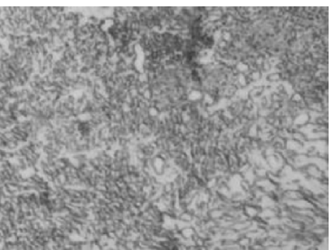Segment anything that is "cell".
I'll use <instances>...</instances> for the list:
<instances>
[{
    "instance_id": "cell-1",
    "label": "cell",
    "mask_w": 331,
    "mask_h": 250,
    "mask_svg": "<svg viewBox=\"0 0 331 250\" xmlns=\"http://www.w3.org/2000/svg\"><path fill=\"white\" fill-rule=\"evenodd\" d=\"M7 49L10 54H15L17 50V46L14 43H9L7 45Z\"/></svg>"
},
{
    "instance_id": "cell-2",
    "label": "cell",
    "mask_w": 331,
    "mask_h": 250,
    "mask_svg": "<svg viewBox=\"0 0 331 250\" xmlns=\"http://www.w3.org/2000/svg\"><path fill=\"white\" fill-rule=\"evenodd\" d=\"M89 72H90V70H89V67L85 66V65L82 67H80V68H79V73H81L82 74H87Z\"/></svg>"
},
{
    "instance_id": "cell-3",
    "label": "cell",
    "mask_w": 331,
    "mask_h": 250,
    "mask_svg": "<svg viewBox=\"0 0 331 250\" xmlns=\"http://www.w3.org/2000/svg\"><path fill=\"white\" fill-rule=\"evenodd\" d=\"M41 78V75L40 74H38V73H35V74H33V75L31 76V79L33 80V81H35V82H37Z\"/></svg>"
},
{
    "instance_id": "cell-4",
    "label": "cell",
    "mask_w": 331,
    "mask_h": 250,
    "mask_svg": "<svg viewBox=\"0 0 331 250\" xmlns=\"http://www.w3.org/2000/svg\"><path fill=\"white\" fill-rule=\"evenodd\" d=\"M67 99H68V103L69 104H75V101H76V99H75L74 96L73 95H68L67 96Z\"/></svg>"
},
{
    "instance_id": "cell-5",
    "label": "cell",
    "mask_w": 331,
    "mask_h": 250,
    "mask_svg": "<svg viewBox=\"0 0 331 250\" xmlns=\"http://www.w3.org/2000/svg\"><path fill=\"white\" fill-rule=\"evenodd\" d=\"M7 35H8V33H7V32H4L3 34L0 35V39H1V40H5V39H7Z\"/></svg>"
},
{
    "instance_id": "cell-6",
    "label": "cell",
    "mask_w": 331,
    "mask_h": 250,
    "mask_svg": "<svg viewBox=\"0 0 331 250\" xmlns=\"http://www.w3.org/2000/svg\"><path fill=\"white\" fill-rule=\"evenodd\" d=\"M3 50H4V46L1 43H0V53H1L3 51Z\"/></svg>"
}]
</instances>
